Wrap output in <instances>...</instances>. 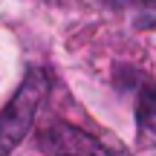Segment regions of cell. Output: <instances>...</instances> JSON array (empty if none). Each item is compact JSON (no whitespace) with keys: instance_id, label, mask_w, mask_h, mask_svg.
<instances>
[{"instance_id":"obj_1","label":"cell","mask_w":156,"mask_h":156,"mask_svg":"<svg viewBox=\"0 0 156 156\" xmlns=\"http://www.w3.org/2000/svg\"><path fill=\"white\" fill-rule=\"evenodd\" d=\"M46 90H49L46 73L32 67L23 78V84L17 87V93L9 98V104L0 110V156H12V151L23 142V136L29 133V127L35 122V113H38Z\"/></svg>"},{"instance_id":"obj_2","label":"cell","mask_w":156,"mask_h":156,"mask_svg":"<svg viewBox=\"0 0 156 156\" xmlns=\"http://www.w3.org/2000/svg\"><path fill=\"white\" fill-rule=\"evenodd\" d=\"M41 147L49 156H124L122 151H113L95 136L84 133L67 122H55L46 130H41Z\"/></svg>"},{"instance_id":"obj_3","label":"cell","mask_w":156,"mask_h":156,"mask_svg":"<svg viewBox=\"0 0 156 156\" xmlns=\"http://www.w3.org/2000/svg\"><path fill=\"white\" fill-rule=\"evenodd\" d=\"M139 119H142L145 127L156 130V87L142 95V101H139Z\"/></svg>"}]
</instances>
